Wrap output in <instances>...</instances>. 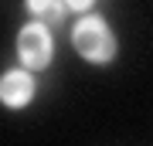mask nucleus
Wrapping results in <instances>:
<instances>
[{"label":"nucleus","instance_id":"obj_5","mask_svg":"<svg viewBox=\"0 0 153 146\" xmlns=\"http://www.w3.org/2000/svg\"><path fill=\"white\" fill-rule=\"evenodd\" d=\"M68 4V10H75V14H88L95 7V0H65Z\"/></svg>","mask_w":153,"mask_h":146},{"label":"nucleus","instance_id":"obj_4","mask_svg":"<svg viewBox=\"0 0 153 146\" xmlns=\"http://www.w3.org/2000/svg\"><path fill=\"white\" fill-rule=\"evenodd\" d=\"M27 4V10L34 14V21H41V24H61L65 21V14H68V4L65 0H24Z\"/></svg>","mask_w":153,"mask_h":146},{"label":"nucleus","instance_id":"obj_1","mask_svg":"<svg viewBox=\"0 0 153 146\" xmlns=\"http://www.w3.org/2000/svg\"><path fill=\"white\" fill-rule=\"evenodd\" d=\"M71 48L82 54L88 65H109V61H116L119 41H116L112 27L105 24V17L85 14V17L75 21V27H71Z\"/></svg>","mask_w":153,"mask_h":146},{"label":"nucleus","instance_id":"obj_2","mask_svg":"<svg viewBox=\"0 0 153 146\" xmlns=\"http://www.w3.org/2000/svg\"><path fill=\"white\" fill-rule=\"evenodd\" d=\"M17 58L31 71H44L51 65V58H55V38H51L48 24L31 21L17 31Z\"/></svg>","mask_w":153,"mask_h":146},{"label":"nucleus","instance_id":"obj_3","mask_svg":"<svg viewBox=\"0 0 153 146\" xmlns=\"http://www.w3.org/2000/svg\"><path fill=\"white\" fill-rule=\"evenodd\" d=\"M34 92H38V82H34L31 68H10L0 75V105L4 109H24L31 105Z\"/></svg>","mask_w":153,"mask_h":146}]
</instances>
